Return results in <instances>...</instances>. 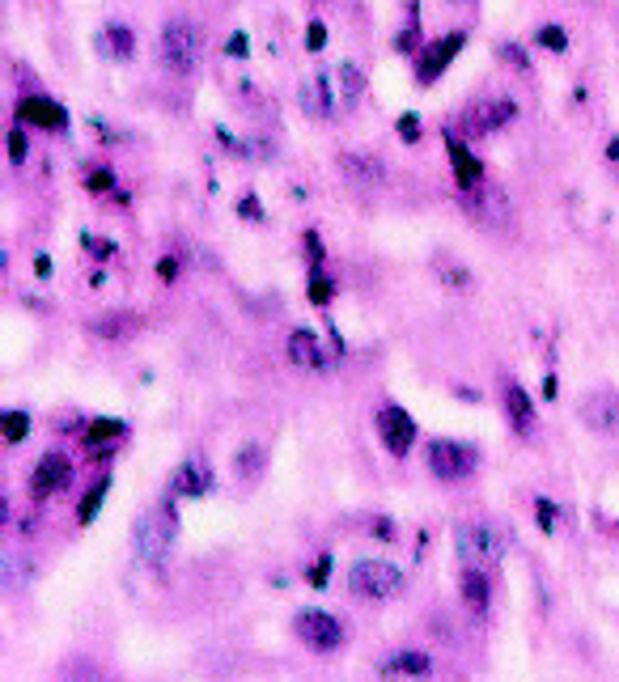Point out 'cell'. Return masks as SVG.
I'll use <instances>...</instances> for the list:
<instances>
[{
	"label": "cell",
	"mask_w": 619,
	"mask_h": 682,
	"mask_svg": "<svg viewBox=\"0 0 619 682\" xmlns=\"http://www.w3.org/2000/svg\"><path fill=\"white\" fill-rule=\"evenodd\" d=\"M208 488H212V466L204 458H187V462L174 466V475H170L174 496H204Z\"/></svg>",
	"instance_id": "12"
},
{
	"label": "cell",
	"mask_w": 619,
	"mask_h": 682,
	"mask_svg": "<svg viewBox=\"0 0 619 682\" xmlns=\"http://www.w3.org/2000/svg\"><path fill=\"white\" fill-rule=\"evenodd\" d=\"M348 589L352 598H365V602H391L408 589V577H403V568L386 560H357L348 568Z\"/></svg>",
	"instance_id": "3"
},
{
	"label": "cell",
	"mask_w": 619,
	"mask_h": 682,
	"mask_svg": "<svg viewBox=\"0 0 619 682\" xmlns=\"http://www.w3.org/2000/svg\"><path fill=\"white\" fill-rule=\"evenodd\" d=\"M539 522L547 530H556V505H552V500H539Z\"/></svg>",
	"instance_id": "28"
},
{
	"label": "cell",
	"mask_w": 619,
	"mask_h": 682,
	"mask_svg": "<svg viewBox=\"0 0 619 682\" xmlns=\"http://www.w3.org/2000/svg\"><path fill=\"white\" fill-rule=\"evenodd\" d=\"M382 678H429L433 674V657L429 653H416V649H403L395 657H386L378 666Z\"/></svg>",
	"instance_id": "16"
},
{
	"label": "cell",
	"mask_w": 619,
	"mask_h": 682,
	"mask_svg": "<svg viewBox=\"0 0 619 682\" xmlns=\"http://www.w3.org/2000/svg\"><path fill=\"white\" fill-rule=\"evenodd\" d=\"M577 416H581V424H586V428H594V433H615V424H619V394L615 390L581 394Z\"/></svg>",
	"instance_id": "9"
},
{
	"label": "cell",
	"mask_w": 619,
	"mask_h": 682,
	"mask_svg": "<svg viewBox=\"0 0 619 682\" xmlns=\"http://www.w3.org/2000/svg\"><path fill=\"white\" fill-rule=\"evenodd\" d=\"M378 437H382V445L391 450L395 458H403L412 450V441H416V424H412V416L403 407H395V403H382L378 407Z\"/></svg>",
	"instance_id": "8"
},
{
	"label": "cell",
	"mask_w": 619,
	"mask_h": 682,
	"mask_svg": "<svg viewBox=\"0 0 619 682\" xmlns=\"http://www.w3.org/2000/svg\"><path fill=\"white\" fill-rule=\"evenodd\" d=\"M30 433V416L26 411H9L5 416V445H22Z\"/></svg>",
	"instance_id": "23"
},
{
	"label": "cell",
	"mask_w": 619,
	"mask_h": 682,
	"mask_svg": "<svg viewBox=\"0 0 619 682\" xmlns=\"http://www.w3.org/2000/svg\"><path fill=\"white\" fill-rule=\"evenodd\" d=\"M340 170L348 183H361V187H378L386 178V166L374 157V153H344L340 157Z\"/></svg>",
	"instance_id": "17"
},
{
	"label": "cell",
	"mask_w": 619,
	"mask_h": 682,
	"mask_svg": "<svg viewBox=\"0 0 619 682\" xmlns=\"http://www.w3.org/2000/svg\"><path fill=\"white\" fill-rule=\"evenodd\" d=\"M102 496H106V483H98V488L81 500V522H94V517H98V505H102Z\"/></svg>",
	"instance_id": "27"
},
{
	"label": "cell",
	"mask_w": 619,
	"mask_h": 682,
	"mask_svg": "<svg viewBox=\"0 0 619 682\" xmlns=\"http://www.w3.org/2000/svg\"><path fill=\"white\" fill-rule=\"evenodd\" d=\"M162 280H174V259H162Z\"/></svg>",
	"instance_id": "30"
},
{
	"label": "cell",
	"mask_w": 619,
	"mask_h": 682,
	"mask_svg": "<svg viewBox=\"0 0 619 682\" xmlns=\"http://www.w3.org/2000/svg\"><path fill=\"white\" fill-rule=\"evenodd\" d=\"M111 183H115L111 166H90V170H85V187H90V191H111Z\"/></svg>",
	"instance_id": "25"
},
{
	"label": "cell",
	"mask_w": 619,
	"mask_h": 682,
	"mask_svg": "<svg viewBox=\"0 0 619 682\" xmlns=\"http://www.w3.org/2000/svg\"><path fill=\"white\" fill-rule=\"evenodd\" d=\"M68 483H73V462H68L60 450H51V454L39 458V466H34V475H30V496H34V500H51V496H60Z\"/></svg>",
	"instance_id": "7"
},
{
	"label": "cell",
	"mask_w": 619,
	"mask_h": 682,
	"mask_svg": "<svg viewBox=\"0 0 619 682\" xmlns=\"http://www.w3.org/2000/svg\"><path fill=\"white\" fill-rule=\"evenodd\" d=\"M446 149H450V161H454V178L463 183V191H480V183H484V174H480V161H475L463 145H458V136H450L446 140Z\"/></svg>",
	"instance_id": "20"
},
{
	"label": "cell",
	"mask_w": 619,
	"mask_h": 682,
	"mask_svg": "<svg viewBox=\"0 0 619 682\" xmlns=\"http://www.w3.org/2000/svg\"><path fill=\"white\" fill-rule=\"evenodd\" d=\"M234 471H238L242 479H255V475L263 471V450H259V441H246V445H242Z\"/></svg>",
	"instance_id": "22"
},
{
	"label": "cell",
	"mask_w": 619,
	"mask_h": 682,
	"mask_svg": "<svg viewBox=\"0 0 619 682\" xmlns=\"http://www.w3.org/2000/svg\"><path fill=\"white\" fill-rule=\"evenodd\" d=\"M98 51H102L106 60H115V64L132 60V51H136V34H132V26H102V34H98Z\"/></svg>",
	"instance_id": "18"
},
{
	"label": "cell",
	"mask_w": 619,
	"mask_h": 682,
	"mask_svg": "<svg viewBox=\"0 0 619 682\" xmlns=\"http://www.w3.org/2000/svg\"><path fill=\"white\" fill-rule=\"evenodd\" d=\"M106 437H123V424H111V420L90 424V433H85V445H102Z\"/></svg>",
	"instance_id": "24"
},
{
	"label": "cell",
	"mask_w": 619,
	"mask_h": 682,
	"mask_svg": "<svg viewBox=\"0 0 619 682\" xmlns=\"http://www.w3.org/2000/svg\"><path fill=\"white\" fill-rule=\"evenodd\" d=\"M463 43H467V34L463 30H450L446 39H437V43H429V51H424V60H420V81H437L441 73H446V64L463 51Z\"/></svg>",
	"instance_id": "11"
},
{
	"label": "cell",
	"mask_w": 619,
	"mask_h": 682,
	"mask_svg": "<svg viewBox=\"0 0 619 682\" xmlns=\"http://www.w3.org/2000/svg\"><path fill=\"white\" fill-rule=\"evenodd\" d=\"M454 547H458V560L463 564H497L505 555V534L492 526V522H463L454 530Z\"/></svg>",
	"instance_id": "4"
},
{
	"label": "cell",
	"mask_w": 619,
	"mask_h": 682,
	"mask_svg": "<svg viewBox=\"0 0 619 682\" xmlns=\"http://www.w3.org/2000/svg\"><path fill=\"white\" fill-rule=\"evenodd\" d=\"M475 462H480V458H475L471 445H458L450 437H437V441L424 445V466H429V475H437L441 483L467 479L475 471Z\"/></svg>",
	"instance_id": "6"
},
{
	"label": "cell",
	"mask_w": 619,
	"mask_h": 682,
	"mask_svg": "<svg viewBox=\"0 0 619 682\" xmlns=\"http://www.w3.org/2000/svg\"><path fill=\"white\" fill-rule=\"evenodd\" d=\"M293 632H297V640H302L306 649H314V653H340V649H344V623L335 619V615H327V610H318V606L297 610Z\"/></svg>",
	"instance_id": "5"
},
{
	"label": "cell",
	"mask_w": 619,
	"mask_h": 682,
	"mask_svg": "<svg viewBox=\"0 0 619 682\" xmlns=\"http://www.w3.org/2000/svg\"><path fill=\"white\" fill-rule=\"evenodd\" d=\"M157 51H162L166 73L191 77L200 68V60H204V34H200L196 22L174 17V22H166V30H162V43H157Z\"/></svg>",
	"instance_id": "2"
},
{
	"label": "cell",
	"mask_w": 619,
	"mask_h": 682,
	"mask_svg": "<svg viewBox=\"0 0 619 682\" xmlns=\"http://www.w3.org/2000/svg\"><path fill=\"white\" fill-rule=\"evenodd\" d=\"M509 119H514V102L509 98H480V102H471V111H467V128L488 136Z\"/></svg>",
	"instance_id": "13"
},
{
	"label": "cell",
	"mask_w": 619,
	"mask_h": 682,
	"mask_svg": "<svg viewBox=\"0 0 619 682\" xmlns=\"http://www.w3.org/2000/svg\"><path fill=\"white\" fill-rule=\"evenodd\" d=\"M458 5H463V0H458Z\"/></svg>",
	"instance_id": "31"
},
{
	"label": "cell",
	"mask_w": 619,
	"mask_h": 682,
	"mask_svg": "<svg viewBox=\"0 0 619 682\" xmlns=\"http://www.w3.org/2000/svg\"><path fill=\"white\" fill-rule=\"evenodd\" d=\"M285 356H289L297 369H306V373H323L331 365L327 352H323V344H318V335H310V331H293L289 344H285Z\"/></svg>",
	"instance_id": "14"
},
{
	"label": "cell",
	"mask_w": 619,
	"mask_h": 682,
	"mask_svg": "<svg viewBox=\"0 0 619 682\" xmlns=\"http://www.w3.org/2000/svg\"><path fill=\"white\" fill-rule=\"evenodd\" d=\"M174 538H179V513H174V505H153L149 513H140V522L132 530L136 555L153 568L174 551Z\"/></svg>",
	"instance_id": "1"
},
{
	"label": "cell",
	"mask_w": 619,
	"mask_h": 682,
	"mask_svg": "<svg viewBox=\"0 0 619 682\" xmlns=\"http://www.w3.org/2000/svg\"><path fill=\"white\" fill-rule=\"evenodd\" d=\"M458 598H463V606L471 610L475 619H484V615H488V602H492L488 568H480V564H463V572H458Z\"/></svg>",
	"instance_id": "10"
},
{
	"label": "cell",
	"mask_w": 619,
	"mask_h": 682,
	"mask_svg": "<svg viewBox=\"0 0 619 682\" xmlns=\"http://www.w3.org/2000/svg\"><path fill=\"white\" fill-rule=\"evenodd\" d=\"M9 157H13V161L26 157V136H22V132H13V140H9Z\"/></svg>",
	"instance_id": "29"
},
{
	"label": "cell",
	"mask_w": 619,
	"mask_h": 682,
	"mask_svg": "<svg viewBox=\"0 0 619 682\" xmlns=\"http://www.w3.org/2000/svg\"><path fill=\"white\" fill-rule=\"evenodd\" d=\"M505 416H509V424H514L518 437L535 433V403H530V394L518 382H505Z\"/></svg>",
	"instance_id": "15"
},
{
	"label": "cell",
	"mask_w": 619,
	"mask_h": 682,
	"mask_svg": "<svg viewBox=\"0 0 619 682\" xmlns=\"http://www.w3.org/2000/svg\"><path fill=\"white\" fill-rule=\"evenodd\" d=\"M331 77H335V85H340V102H344V106H352V102L361 98L365 81H361V73H357V64H335Z\"/></svg>",
	"instance_id": "21"
},
{
	"label": "cell",
	"mask_w": 619,
	"mask_h": 682,
	"mask_svg": "<svg viewBox=\"0 0 619 682\" xmlns=\"http://www.w3.org/2000/svg\"><path fill=\"white\" fill-rule=\"evenodd\" d=\"M535 39H539L543 47H552V51H564V47H569V34H564L560 26H543V30L535 34Z\"/></svg>",
	"instance_id": "26"
},
{
	"label": "cell",
	"mask_w": 619,
	"mask_h": 682,
	"mask_svg": "<svg viewBox=\"0 0 619 682\" xmlns=\"http://www.w3.org/2000/svg\"><path fill=\"white\" fill-rule=\"evenodd\" d=\"M17 115H22V123H39V128H64L68 123L64 106H56L51 98H22Z\"/></svg>",
	"instance_id": "19"
}]
</instances>
